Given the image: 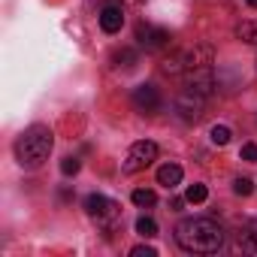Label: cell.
Here are the masks:
<instances>
[{
  "label": "cell",
  "mask_w": 257,
  "mask_h": 257,
  "mask_svg": "<svg viewBox=\"0 0 257 257\" xmlns=\"http://www.w3.org/2000/svg\"><path fill=\"white\" fill-rule=\"evenodd\" d=\"M176 242L191 254H215L224 245V227L215 218H188L176 227Z\"/></svg>",
  "instance_id": "cell-1"
},
{
  "label": "cell",
  "mask_w": 257,
  "mask_h": 257,
  "mask_svg": "<svg viewBox=\"0 0 257 257\" xmlns=\"http://www.w3.org/2000/svg\"><path fill=\"white\" fill-rule=\"evenodd\" d=\"M52 146H55L52 131L43 127V124H34V127H28V131L19 137V143H16V161L22 167H28V170H37V167H43V161H49Z\"/></svg>",
  "instance_id": "cell-2"
},
{
  "label": "cell",
  "mask_w": 257,
  "mask_h": 257,
  "mask_svg": "<svg viewBox=\"0 0 257 257\" xmlns=\"http://www.w3.org/2000/svg\"><path fill=\"white\" fill-rule=\"evenodd\" d=\"M158 161V146L155 143H149V140H140V143H134L131 146V152H127V158H124V164H121V170L124 173H143L146 167H152Z\"/></svg>",
  "instance_id": "cell-3"
},
{
  "label": "cell",
  "mask_w": 257,
  "mask_h": 257,
  "mask_svg": "<svg viewBox=\"0 0 257 257\" xmlns=\"http://www.w3.org/2000/svg\"><path fill=\"white\" fill-rule=\"evenodd\" d=\"M206 109V94L194 91V88H185L179 97H176V115L182 121H197Z\"/></svg>",
  "instance_id": "cell-4"
},
{
  "label": "cell",
  "mask_w": 257,
  "mask_h": 257,
  "mask_svg": "<svg viewBox=\"0 0 257 257\" xmlns=\"http://www.w3.org/2000/svg\"><path fill=\"white\" fill-rule=\"evenodd\" d=\"M137 40H140V46H143L146 52H164V49L173 43V37H170L167 28H155V25H149V22L137 25Z\"/></svg>",
  "instance_id": "cell-5"
},
{
  "label": "cell",
  "mask_w": 257,
  "mask_h": 257,
  "mask_svg": "<svg viewBox=\"0 0 257 257\" xmlns=\"http://www.w3.org/2000/svg\"><path fill=\"white\" fill-rule=\"evenodd\" d=\"M118 203L115 200H109V197H103V194H91L88 200H85V212L91 215V218H97L100 224H112L115 218H118Z\"/></svg>",
  "instance_id": "cell-6"
},
{
  "label": "cell",
  "mask_w": 257,
  "mask_h": 257,
  "mask_svg": "<svg viewBox=\"0 0 257 257\" xmlns=\"http://www.w3.org/2000/svg\"><path fill=\"white\" fill-rule=\"evenodd\" d=\"M134 106H137V112H143V115L158 112V109H161V91H158L155 85H140V88H134Z\"/></svg>",
  "instance_id": "cell-7"
},
{
  "label": "cell",
  "mask_w": 257,
  "mask_h": 257,
  "mask_svg": "<svg viewBox=\"0 0 257 257\" xmlns=\"http://www.w3.org/2000/svg\"><path fill=\"white\" fill-rule=\"evenodd\" d=\"M188 73V88H194V91H200V94H212V88H215V73H212V67H194V70H185Z\"/></svg>",
  "instance_id": "cell-8"
},
{
  "label": "cell",
  "mask_w": 257,
  "mask_h": 257,
  "mask_svg": "<svg viewBox=\"0 0 257 257\" xmlns=\"http://www.w3.org/2000/svg\"><path fill=\"white\" fill-rule=\"evenodd\" d=\"M212 61H215V49L206 46V43H200V46H194V49L185 52V70H194V67H212Z\"/></svg>",
  "instance_id": "cell-9"
},
{
  "label": "cell",
  "mask_w": 257,
  "mask_h": 257,
  "mask_svg": "<svg viewBox=\"0 0 257 257\" xmlns=\"http://www.w3.org/2000/svg\"><path fill=\"white\" fill-rule=\"evenodd\" d=\"M121 25H124L121 7H103V13H100V28H103L106 34H118Z\"/></svg>",
  "instance_id": "cell-10"
},
{
  "label": "cell",
  "mask_w": 257,
  "mask_h": 257,
  "mask_svg": "<svg viewBox=\"0 0 257 257\" xmlns=\"http://www.w3.org/2000/svg\"><path fill=\"white\" fill-rule=\"evenodd\" d=\"M239 248L245 254H257V218L248 221L242 230H239Z\"/></svg>",
  "instance_id": "cell-11"
},
{
  "label": "cell",
  "mask_w": 257,
  "mask_h": 257,
  "mask_svg": "<svg viewBox=\"0 0 257 257\" xmlns=\"http://www.w3.org/2000/svg\"><path fill=\"white\" fill-rule=\"evenodd\" d=\"M182 176H185V173H182L179 164H164V167L158 170V182H161L164 188H176V185L182 182Z\"/></svg>",
  "instance_id": "cell-12"
},
{
  "label": "cell",
  "mask_w": 257,
  "mask_h": 257,
  "mask_svg": "<svg viewBox=\"0 0 257 257\" xmlns=\"http://www.w3.org/2000/svg\"><path fill=\"white\" fill-rule=\"evenodd\" d=\"M112 64H115V70H134V67H137V52L118 49V52L112 55Z\"/></svg>",
  "instance_id": "cell-13"
},
{
  "label": "cell",
  "mask_w": 257,
  "mask_h": 257,
  "mask_svg": "<svg viewBox=\"0 0 257 257\" xmlns=\"http://www.w3.org/2000/svg\"><path fill=\"white\" fill-rule=\"evenodd\" d=\"M236 37H239V40H245V43H251V46H257V19L242 22V25L236 28Z\"/></svg>",
  "instance_id": "cell-14"
},
{
  "label": "cell",
  "mask_w": 257,
  "mask_h": 257,
  "mask_svg": "<svg viewBox=\"0 0 257 257\" xmlns=\"http://www.w3.org/2000/svg\"><path fill=\"white\" fill-rule=\"evenodd\" d=\"M137 233H140V236H146V239L158 236V224H155V218H149V215L137 218Z\"/></svg>",
  "instance_id": "cell-15"
},
{
  "label": "cell",
  "mask_w": 257,
  "mask_h": 257,
  "mask_svg": "<svg viewBox=\"0 0 257 257\" xmlns=\"http://www.w3.org/2000/svg\"><path fill=\"white\" fill-rule=\"evenodd\" d=\"M131 200H134L137 206H155V203H158V194H155V191H149V188H137Z\"/></svg>",
  "instance_id": "cell-16"
},
{
  "label": "cell",
  "mask_w": 257,
  "mask_h": 257,
  "mask_svg": "<svg viewBox=\"0 0 257 257\" xmlns=\"http://www.w3.org/2000/svg\"><path fill=\"white\" fill-rule=\"evenodd\" d=\"M206 197H209V191H206V185H200V182H194V185L185 191V200H188V203H203Z\"/></svg>",
  "instance_id": "cell-17"
},
{
  "label": "cell",
  "mask_w": 257,
  "mask_h": 257,
  "mask_svg": "<svg viewBox=\"0 0 257 257\" xmlns=\"http://www.w3.org/2000/svg\"><path fill=\"white\" fill-rule=\"evenodd\" d=\"M209 137H212V143H215V146H227V143H230V127H224V124H215Z\"/></svg>",
  "instance_id": "cell-18"
},
{
  "label": "cell",
  "mask_w": 257,
  "mask_h": 257,
  "mask_svg": "<svg viewBox=\"0 0 257 257\" xmlns=\"http://www.w3.org/2000/svg\"><path fill=\"white\" fill-rule=\"evenodd\" d=\"M79 170H82V161H79V158H64V161H61V173H64V176H76Z\"/></svg>",
  "instance_id": "cell-19"
},
{
  "label": "cell",
  "mask_w": 257,
  "mask_h": 257,
  "mask_svg": "<svg viewBox=\"0 0 257 257\" xmlns=\"http://www.w3.org/2000/svg\"><path fill=\"white\" fill-rule=\"evenodd\" d=\"M233 191H236L239 197H248V194H254V182H251V179H236V182H233Z\"/></svg>",
  "instance_id": "cell-20"
},
{
  "label": "cell",
  "mask_w": 257,
  "mask_h": 257,
  "mask_svg": "<svg viewBox=\"0 0 257 257\" xmlns=\"http://www.w3.org/2000/svg\"><path fill=\"white\" fill-rule=\"evenodd\" d=\"M242 161H248V164L257 161V146H254V143H245V146H242Z\"/></svg>",
  "instance_id": "cell-21"
},
{
  "label": "cell",
  "mask_w": 257,
  "mask_h": 257,
  "mask_svg": "<svg viewBox=\"0 0 257 257\" xmlns=\"http://www.w3.org/2000/svg\"><path fill=\"white\" fill-rule=\"evenodd\" d=\"M131 254H134V257H155L158 251H155V248H149V245H137Z\"/></svg>",
  "instance_id": "cell-22"
},
{
  "label": "cell",
  "mask_w": 257,
  "mask_h": 257,
  "mask_svg": "<svg viewBox=\"0 0 257 257\" xmlns=\"http://www.w3.org/2000/svg\"><path fill=\"white\" fill-rule=\"evenodd\" d=\"M245 4H248V7H251V10H257V0H245Z\"/></svg>",
  "instance_id": "cell-23"
},
{
  "label": "cell",
  "mask_w": 257,
  "mask_h": 257,
  "mask_svg": "<svg viewBox=\"0 0 257 257\" xmlns=\"http://www.w3.org/2000/svg\"><path fill=\"white\" fill-rule=\"evenodd\" d=\"M127 4H143V0H127Z\"/></svg>",
  "instance_id": "cell-24"
}]
</instances>
